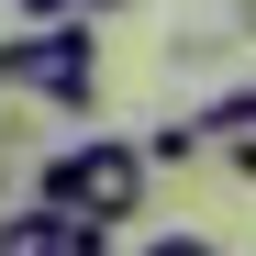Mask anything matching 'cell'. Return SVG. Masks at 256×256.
Returning <instances> with one entry per match:
<instances>
[{"instance_id": "obj_1", "label": "cell", "mask_w": 256, "mask_h": 256, "mask_svg": "<svg viewBox=\"0 0 256 256\" xmlns=\"http://www.w3.org/2000/svg\"><path fill=\"white\" fill-rule=\"evenodd\" d=\"M0 90L56 100V112H90L100 100V34H90V12H56V22L0 34Z\"/></svg>"}, {"instance_id": "obj_2", "label": "cell", "mask_w": 256, "mask_h": 256, "mask_svg": "<svg viewBox=\"0 0 256 256\" xmlns=\"http://www.w3.org/2000/svg\"><path fill=\"white\" fill-rule=\"evenodd\" d=\"M145 190H156L145 145L90 134V145H56V156H45V190H34V200H56L67 223H134V212H145Z\"/></svg>"}, {"instance_id": "obj_3", "label": "cell", "mask_w": 256, "mask_h": 256, "mask_svg": "<svg viewBox=\"0 0 256 256\" xmlns=\"http://www.w3.org/2000/svg\"><path fill=\"white\" fill-rule=\"evenodd\" d=\"M56 245H67V212H56V200L0 212V256H56Z\"/></svg>"}, {"instance_id": "obj_4", "label": "cell", "mask_w": 256, "mask_h": 256, "mask_svg": "<svg viewBox=\"0 0 256 256\" xmlns=\"http://www.w3.org/2000/svg\"><path fill=\"white\" fill-rule=\"evenodd\" d=\"M190 122H200V145H234L245 122H256V90H223V100H200Z\"/></svg>"}, {"instance_id": "obj_5", "label": "cell", "mask_w": 256, "mask_h": 256, "mask_svg": "<svg viewBox=\"0 0 256 256\" xmlns=\"http://www.w3.org/2000/svg\"><path fill=\"white\" fill-rule=\"evenodd\" d=\"M56 256H112V223H67V245Z\"/></svg>"}, {"instance_id": "obj_6", "label": "cell", "mask_w": 256, "mask_h": 256, "mask_svg": "<svg viewBox=\"0 0 256 256\" xmlns=\"http://www.w3.org/2000/svg\"><path fill=\"white\" fill-rule=\"evenodd\" d=\"M145 256H223V245H212V234H156Z\"/></svg>"}, {"instance_id": "obj_7", "label": "cell", "mask_w": 256, "mask_h": 256, "mask_svg": "<svg viewBox=\"0 0 256 256\" xmlns=\"http://www.w3.org/2000/svg\"><path fill=\"white\" fill-rule=\"evenodd\" d=\"M223 156H234V178H256V122H245V134H234Z\"/></svg>"}, {"instance_id": "obj_8", "label": "cell", "mask_w": 256, "mask_h": 256, "mask_svg": "<svg viewBox=\"0 0 256 256\" xmlns=\"http://www.w3.org/2000/svg\"><path fill=\"white\" fill-rule=\"evenodd\" d=\"M12 12H22V22H56V12H78V0H12Z\"/></svg>"}, {"instance_id": "obj_9", "label": "cell", "mask_w": 256, "mask_h": 256, "mask_svg": "<svg viewBox=\"0 0 256 256\" xmlns=\"http://www.w3.org/2000/svg\"><path fill=\"white\" fill-rule=\"evenodd\" d=\"M78 12H122V0H78Z\"/></svg>"}]
</instances>
